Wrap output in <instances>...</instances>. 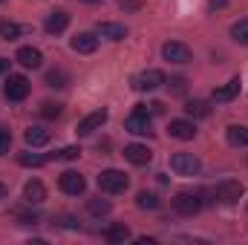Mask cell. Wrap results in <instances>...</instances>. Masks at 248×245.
Segmentation results:
<instances>
[{
	"instance_id": "obj_3",
	"label": "cell",
	"mask_w": 248,
	"mask_h": 245,
	"mask_svg": "<svg viewBox=\"0 0 248 245\" xmlns=\"http://www.w3.org/2000/svg\"><path fill=\"white\" fill-rule=\"evenodd\" d=\"M199 168H202V162H199V156H193V153H173L170 156V170L176 173V176H196L199 173Z\"/></svg>"
},
{
	"instance_id": "obj_14",
	"label": "cell",
	"mask_w": 248,
	"mask_h": 245,
	"mask_svg": "<svg viewBox=\"0 0 248 245\" xmlns=\"http://www.w3.org/2000/svg\"><path fill=\"white\" fill-rule=\"evenodd\" d=\"M168 133H170L173 138H179V141H190V138L196 136V124H193V119H190V122H187V119H173L170 127H168Z\"/></svg>"
},
{
	"instance_id": "obj_20",
	"label": "cell",
	"mask_w": 248,
	"mask_h": 245,
	"mask_svg": "<svg viewBox=\"0 0 248 245\" xmlns=\"http://www.w3.org/2000/svg\"><path fill=\"white\" fill-rule=\"evenodd\" d=\"M23 136H26V144H32V147L49 144V130H44V127H29Z\"/></svg>"
},
{
	"instance_id": "obj_11",
	"label": "cell",
	"mask_w": 248,
	"mask_h": 245,
	"mask_svg": "<svg viewBox=\"0 0 248 245\" xmlns=\"http://www.w3.org/2000/svg\"><path fill=\"white\" fill-rule=\"evenodd\" d=\"M124 130L133 133V136H150V133H153V130H150V116H144V113L127 116V119H124Z\"/></svg>"
},
{
	"instance_id": "obj_36",
	"label": "cell",
	"mask_w": 248,
	"mask_h": 245,
	"mask_svg": "<svg viewBox=\"0 0 248 245\" xmlns=\"http://www.w3.org/2000/svg\"><path fill=\"white\" fill-rule=\"evenodd\" d=\"M61 225H63V228H78L75 216H61Z\"/></svg>"
},
{
	"instance_id": "obj_2",
	"label": "cell",
	"mask_w": 248,
	"mask_h": 245,
	"mask_svg": "<svg viewBox=\"0 0 248 245\" xmlns=\"http://www.w3.org/2000/svg\"><path fill=\"white\" fill-rule=\"evenodd\" d=\"M127 173L124 170H116V168H107V170H101L98 173V187L104 190V193H124L127 190Z\"/></svg>"
},
{
	"instance_id": "obj_17",
	"label": "cell",
	"mask_w": 248,
	"mask_h": 245,
	"mask_svg": "<svg viewBox=\"0 0 248 245\" xmlns=\"http://www.w3.org/2000/svg\"><path fill=\"white\" fill-rule=\"evenodd\" d=\"M95 32H98L101 38H107V41H124V38H127V29H124L122 23H110V20L98 23Z\"/></svg>"
},
{
	"instance_id": "obj_27",
	"label": "cell",
	"mask_w": 248,
	"mask_h": 245,
	"mask_svg": "<svg viewBox=\"0 0 248 245\" xmlns=\"http://www.w3.org/2000/svg\"><path fill=\"white\" fill-rule=\"evenodd\" d=\"M231 38H234L237 44L248 46V20H237V23L231 26Z\"/></svg>"
},
{
	"instance_id": "obj_28",
	"label": "cell",
	"mask_w": 248,
	"mask_h": 245,
	"mask_svg": "<svg viewBox=\"0 0 248 245\" xmlns=\"http://www.w3.org/2000/svg\"><path fill=\"white\" fill-rule=\"evenodd\" d=\"M17 162H20L23 168H41V165L46 162V156H41V153H20Z\"/></svg>"
},
{
	"instance_id": "obj_19",
	"label": "cell",
	"mask_w": 248,
	"mask_h": 245,
	"mask_svg": "<svg viewBox=\"0 0 248 245\" xmlns=\"http://www.w3.org/2000/svg\"><path fill=\"white\" fill-rule=\"evenodd\" d=\"M228 144L231 147H248V127H240V124H231L228 133H225Z\"/></svg>"
},
{
	"instance_id": "obj_9",
	"label": "cell",
	"mask_w": 248,
	"mask_h": 245,
	"mask_svg": "<svg viewBox=\"0 0 248 245\" xmlns=\"http://www.w3.org/2000/svg\"><path fill=\"white\" fill-rule=\"evenodd\" d=\"M107 122V110H95V113H90V116H84L78 127H75V133L78 136H90V133H95V130H101V124Z\"/></svg>"
},
{
	"instance_id": "obj_10",
	"label": "cell",
	"mask_w": 248,
	"mask_h": 245,
	"mask_svg": "<svg viewBox=\"0 0 248 245\" xmlns=\"http://www.w3.org/2000/svg\"><path fill=\"white\" fill-rule=\"evenodd\" d=\"M69 46H72L75 52H81V55H90V52L98 49V35H95V32H78V35L69 41Z\"/></svg>"
},
{
	"instance_id": "obj_41",
	"label": "cell",
	"mask_w": 248,
	"mask_h": 245,
	"mask_svg": "<svg viewBox=\"0 0 248 245\" xmlns=\"http://www.w3.org/2000/svg\"><path fill=\"white\" fill-rule=\"evenodd\" d=\"M0 3H3V0H0Z\"/></svg>"
},
{
	"instance_id": "obj_13",
	"label": "cell",
	"mask_w": 248,
	"mask_h": 245,
	"mask_svg": "<svg viewBox=\"0 0 248 245\" xmlns=\"http://www.w3.org/2000/svg\"><path fill=\"white\" fill-rule=\"evenodd\" d=\"M66 26H69V12H63V9L49 12V15H46V20H44V29H46L49 35H61Z\"/></svg>"
},
{
	"instance_id": "obj_29",
	"label": "cell",
	"mask_w": 248,
	"mask_h": 245,
	"mask_svg": "<svg viewBox=\"0 0 248 245\" xmlns=\"http://www.w3.org/2000/svg\"><path fill=\"white\" fill-rule=\"evenodd\" d=\"M63 113V104H58V101H44L41 104V116L44 119H58Z\"/></svg>"
},
{
	"instance_id": "obj_35",
	"label": "cell",
	"mask_w": 248,
	"mask_h": 245,
	"mask_svg": "<svg viewBox=\"0 0 248 245\" xmlns=\"http://www.w3.org/2000/svg\"><path fill=\"white\" fill-rule=\"evenodd\" d=\"M20 225H38V214H23L20 216Z\"/></svg>"
},
{
	"instance_id": "obj_33",
	"label": "cell",
	"mask_w": 248,
	"mask_h": 245,
	"mask_svg": "<svg viewBox=\"0 0 248 245\" xmlns=\"http://www.w3.org/2000/svg\"><path fill=\"white\" fill-rule=\"evenodd\" d=\"M119 6L127 12H136V9H141V0H119Z\"/></svg>"
},
{
	"instance_id": "obj_38",
	"label": "cell",
	"mask_w": 248,
	"mask_h": 245,
	"mask_svg": "<svg viewBox=\"0 0 248 245\" xmlns=\"http://www.w3.org/2000/svg\"><path fill=\"white\" fill-rule=\"evenodd\" d=\"M6 69H9V61H6V58H0V75H3Z\"/></svg>"
},
{
	"instance_id": "obj_16",
	"label": "cell",
	"mask_w": 248,
	"mask_h": 245,
	"mask_svg": "<svg viewBox=\"0 0 248 245\" xmlns=\"http://www.w3.org/2000/svg\"><path fill=\"white\" fill-rule=\"evenodd\" d=\"M23 199H26L29 205H41V202L46 199V187H44V182L29 179V182L23 184Z\"/></svg>"
},
{
	"instance_id": "obj_30",
	"label": "cell",
	"mask_w": 248,
	"mask_h": 245,
	"mask_svg": "<svg viewBox=\"0 0 248 245\" xmlns=\"http://www.w3.org/2000/svg\"><path fill=\"white\" fill-rule=\"evenodd\" d=\"M9 147H12V133H9L6 124H0V156H6Z\"/></svg>"
},
{
	"instance_id": "obj_40",
	"label": "cell",
	"mask_w": 248,
	"mask_h": 245,
	"mask_svg": "<svg viewBox=\"0 0 248 245\" xmlns=\"http://www.w3.org/2000/svg\"><path fill=\"white\" fill-rule=\"evenodd\" d=\"M78 3H101V0H78Z\"/></svg>"
},
{
	"instance_id": "obj_24",
	"label": "cell",
	"mask_w": 248,
	"mask_h": 245,
	"mask_svg": "<svg viewBox=\"0 0 248 245\" xmlns=\"http://www.w3.org/2000/svg\"><path fill=\"white\" fill-rule=\"evenodd\" d=\"M110 208H113V205H110V199H101V196L87 202V211H90V216H107V214H110Z\"/></svg>"
},
{
	"instance_id": "obj_1",
	"label": "cell",
	"mask_w": 248,
	"mask_h": 245,
	"mask_svg": "<svg viewBox=\"0 0 248 245\" xmlns=\"http://www.w3.org/2000/svg\"><path fill=\"white\" fill-rule=\"evenodd\" d=\"M170 205H173V211H176L179 216H196V214L202 211V196L193 193V190H179V193L170 199Z\"/></svg>"
},
{
	"instance_id": "obj_25",
	"label": "cell",
	"mask_w": 248,
	"mask_h": 245,
	"mask_svg": "<svg viewBox=\"0 0 248 245\" xmlns=\"http://www.w3.org/2000/svg\"><path fill=\"white\" fill-rule=\"evenodd\" d=\"M69 84V75L63 69H49L46 72V87H55V90H63Z\"/></svg>"
},
{
	"instance_id": "obj_6",
	"label": "cell",
	"mask_w": 248,
	"mask_h": 245,
	"mask_svg": "<svg viewBox=\"0 0 248 245\" xmlns=\"http://www.w3.org/2000/svg\"><path fill=\"white\" fill-rule=\"evenodd\" d=\"M3 95L9 101H23L29 95V78L26 75H9L3 84Z\"/></svg>"
},
{
	"instance_id": "obj_21",
	"label": "cell",
	"mask_w": 248,
	"mask_h": 245,
	"mask_svg": "<svg viewBox=\"0 0 248 245\" xmlns=\"http://www.w3.org/2000/svg\"><path fill=\"white\" fill-rule=\"evenodd\" d=\"M104 240H107V243H124V240H130V228H127L124 222H116V225H110V228L104 231Z\"/></svg>"
},
{
	"instance_id": "obj_37",
	"label": "cell",
	"mask_w": 248,
	"mask_h": 245,
	"mask_svg": "<svg viewBox=\"0 0 248 245\" xmlns=\"http://www.w3.org/2000/svg\"><path fill=\"white\" fill-rule=\"evenodd\" d=\"M208 6L211 9H222V6H228V0H208Z\"/></svg>"
},
{
	"instance_id": "obj_8",
	"label": "cell",
	"mask_w": 248,
	"mask_h": 245,
	"mask_svg": "<svg viewBox=\"0 0 248 245\" xmlns=\"http://www.w3.org/2000/svg\"><path fill=\"white\" fill-rule=\"evenodd\" d=\"M58 187H61L63 193H69V196H81L87 190V179L78 170H66V173H61V179H58Z\"/></svg>"
},
{
	"instance_id": "obj_5",
	"label": "cell",
	"mask_w": 248,
	"mask_h": 245,
	"mask_svg": "<svg viewBox=\"0 0 248 245\" xmlns=\"http://www.w3.org/2000/svg\"><path fill=\"white\" fill-rule=\"evenodd\" d=\"M162 84H168V78H165V72H159V69H144V72H139V75L133 78V87H136L139 92H153V90H159Z\"/></svg>"
},
{
	"instance_id": "obj_18",
	"label": "cell",
	"mask_w": 248,
	"mask_h": 245,
	"mask_svg": "<svg viewBox=\"0 0 248 245\" xmlns=\"http://www.w3.org/2000/svg\"><path fill=\"white\" fill-rule=\"evenodd\" d=\"M237 95H240V78H231L228 84H222V87L214 90V101H231Z\"/></svg>"
},
{
	"instance_id": "obj_15",
	"label": "cell",
	"mask_w": 248,
	"mask_h": 245,
	"mask_svg": "<svg viewBox=\"0 0 248 245\" xmlns=\"http://www.w3.org/2000/svg\"><path fill=\"white\" fill-rule=\"evenodd\" d=\"M15 61L20 63V66H26V69H38V66L44 63V55H41V49H35V46H20L17 55H15Z\"/></svg>"
},
{
	"instance_id": "obj_34",
	"label": "cell",
	"mask_w": 248,
	"mask_h": 245,
	"mask_svg": "<svg viewBox=\"0 0 248 245\" xmlns=\"http://www.w3.org/2000/svg\"><path fill=\"white\" fill-rule=\"evenodd\" d=\"M144 107H147V113H150V116H162V113H165V107H162L159 101H150V104H144Z\"/></svg>"
},
{
	"instance_id": "obj_39",
	"label": "cell",
	"mask_w": 248,
	"mask_h": 245,
	"mask_svg": "<svg viewBox=\"0 0 248 245\" xmlns=\"http://www.w3.org/2000/svg\"><path fill=\"white\" fill-rule=\"evenodd\" d=\"M0 199H6V184L0 182Z\"/></svg>"
},
{
	"instance_id": "obj_32",
	"label": "cell",
	"mask_w": 248,
	"mask_h": 245,
	"mask_svg": "<svg viewBox=\"0 0 248 245\" xmlns=\"http://www.w3.org/2000/svg\"><path fill=\"white\" fill-rule=\"evenodd\" d=\"M78 156H81V147H63L61 153H58V159H66V162H72Z\"/></svg>"
},
{
	"instance_id": "obj_23",
	"label": "cell",
	"mask_w": 248,
	"mask_h": 245,
	"mask_svg": "<svg viewBox=\"0 0 248 245\" xmlns=\"http://www.w3.org/2000/svg\"><path fill=\"white\" fill-rule=\"evenodd\" d=\"M185 113H187V119H208L211 116V107L205 101H187Z\"/></svg>"
},
{
	"instance_id": "obj_31",
	"label": "cell",
	"mask_w": 248,
	"mask_h": 245,
	"mask_svg": "<svg viewBox=\"0 0 248 245\" xmlns=\"http://www.w3.org/2000/svg\"><path fill=\"white\" fill-rule=\"evenodd\" d=\"M187 90V81L182 75H176V78H170V92H176V95H185Z\"/></svg>"
},
{
	"instance_id": "obj_12",
	"label": "cell",
	"mask_w": 248,
	"mask_h": 245,
	"mask_svg": "<svg viewBox=\"0 0 248 245\" xmlns=\"http://www.w3.org/2000/svg\"><path fill=\"white\" fill-rule=\"evenodd\" d=\"M124 159L130 162V165H150V159H153V153H150V147L147 144H127L124 147Z\"/></svg>"
},
{
	"instance_id": "obj_22",
	"label": "cell",
	"mask_w": 248,
	"mask_h": 245,
	"mask_svg": "<svg viewBox=\"0 0 248 245\" xmlns=\"http://www.w3.org/2000/svg\"><path fill=\"white\" fill-rule=\"evenodd\" d=\"M136 205H139L141 211H159V205H162V199H159L156 193H147V190H141V193L136 196Z\"/></svg>"
},
{
	"instance_id": "obj_26",
	"label": "cell",
	"mask_w": 248,
	"mask_h": 245,
	"mask_svg": "<svg viewBox=\"0 0 248 245\" xmlns=\"http://www.w3.org/2000/svg\"><path fill=\"white\" fill-rule=\"evenodd\" d=\"M0 38L3 41H17L20 38V26L12 20H0Z\"/></svg>"
},
{
	"instance_id": "obj_7",
	"label": "cell",
	"mask_w": 248,
	"mask_h": 245,
	"mask_svg": "<svg viewBox=\"0 0 248 245\" xmlns=\"http://www.w3.org/2000/svg\"><path fill=\"white\" fill-rule=\"evenodd\" d=\"M162 55H165V61H170V63H187L193 58L190 46L182 44V41H168V44L162 46Z\"/></svg>"
},
{
	"instance_id": "obj_4",
	"label": "cell",
	"mask_w": 248,
	"mask_h": 245,
	"mask_svg": "<svg viewBox=\"0 0 248 245\" xmlns=\"http://www.w3.org/2000/svg\"><path fill=\"white\" fill-rule=\"evenodd\" d=\"M243 193H246V187H243V182H237V179H222V182L214 187V196H217V202H222V205L240 202Z\"/></svg>"
}]
</instances>
